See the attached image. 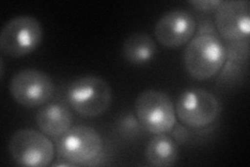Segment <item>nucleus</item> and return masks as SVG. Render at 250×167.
<instances>
[{
	"label": "nucleus",
	"mask_w": 250,
	"mask_h": 167,
	"mask_svg": "<svg viewBox=\"0 0 250 167\" xmlns=\"http://www.w3.org/2000/svg\"><path fill=\"white\" fill-rule=\"evenodd\" d=\"M226 61L224 43L218 36H194L187 44L184 63L187 72L197 81H208L222 70Z\"/></svg>",
	"instance_id": "nucleus-1"
},
{
	"label": "nucleus",
	"mask_w": 250,
	"mask_h": 167,
	"mask_svg": "<svg viewBox=\"0 0 250 167\" xmlns=\"http://www.w3.org/2000/svg\"><path fill=\"white\" fill-rule=\"evenodd\" d=\"M66 99L69 107L85 118H94L107 112L113 101L111 86L96 75H85L68 86Z\"/></svg>",
	"instance_id": "nucleus-2"
},
{
	"label": "nucleus",
	"mask_w": 250,
	"mask_h": 167,
	"mask_svg": "<svg viewBox=\"0 0 250 167\" xmlns=\"http://www.w3.org/2000/svg\"><path fill=\"white\" fill-rule=\"evenodd\" d=\"M135 110L141 128L150 134L171 132L176 124L175 106L164 91H143L136 99Z\"/></svg>",
	"instance_id": "nucleus-3"
},
{
	"label": "nucleus",
	"mask_w": 250,
	"mask_h": 167,
	"mask_svg": "<svg viewBox=\"0 0 250 167\" xmlns=\"http://www.w3.org/2000/svg\"><path fill=\"white\" fill-rule=\"evenodd\" d=\"M43 35V26L36 17L29 15L16 16L1 29L0 50L11 58L24 57L41 45Z\"/></svg>",
	"instance_id": "nucleus-4"
},
{
	"label": "nucleus",
	"mask_w": 250,
	"mask_h": 167,
	"mask_svg": "<svg viewBox=\"0 0 250 167\" xmlns=\"http://www.w3.org/2000/svg\"><path fill=\"white\" fill-rule=\"evenodd\" d=\"M221 111V102L216 95L200 88L184 90L175 103L176 117L185 125L196 130L214 123Z\"/></svg>",
	"instance_id": "nucleus-5"
},
{
	"label": "nucleus",
	"mask_w": 250,
	"mask_h": 167,
	"mask_svg": "<svg viewBox=\"0 0 250 167\" xmlns=\"http://www.w3.org/2000/svg\"><path fill=\"white\" fill-rule=\"evenodd\" d=\"M56 147L62 160L72 165H90L104 150L99 133L87 125H75L57 139Z\"/></svg>",
	"instance_id": "nucleus-6"
},
{
	"label": "nucleus",
	"mask_w": 250,
	"mask_h": 167,
	"mask_svg": "<svg viewBox=\"0 0 250 167\" xmlns=\"http://www.w3.org/2000/svg\"><path fill=\"white\" fill-rule=\"evenodd\" d=\"M52 141L41 131L21 129L13 134L9 152L15 163L20 166L46 167L54 158Z\"/></svg>",
	"instance_id": "nucleus-7"
},
{
	"label": "nucleus",
	"mask_w": 250,
	"mask_h": 167,
	"mask_svg": "<svg viewBox=\"0 0 250 167\" xmlns=\"http://www.w3.org/2000/svg\"><path fill=\"white\" fill-rule=\"evenodd\" d=\"M56 92L50 75L36 69H23L15 73L10 82L13 99L26 108L42 107L48 103Z\"/></svg>",
	"instance_id": "nucleus-8"
},
{
	"label": "nucleus",
	"mask_w": 250,
	"mask_h": 167,
	"mask_svg": "<svg viewBox=\"0 0 250 167\" xmlns=\"http://www.w3.org/2000/svg\"><path fill=\"white\" fill-rule=\"evenodd\" d=\"M197 23L194 16L186 10H173L155 23L154 35L161 45L176 48L189 43L195 36Z\"/></svg>",
	"instance_id": "nucleus-9"
},
{
	"label": "nucleus",
	"mask_w": 250,
	"mask_h": 167,
	"mask_svg": "<svg viewBox=\"0 0 250 167\" xmlns=\"http://www.w3.org/2000/svg\"><path fill=\"white\" fill-rule=\"evenodd\" d=\"M217 33L226 41L249 39L250 3L245 0L222 1L215 13Z\"/></svg>",
	"instance_id": "nucleus-10"
},
{
	"label": "nucleus",
	"mask_w": 250,
	"mask_h": 167,
	"mask_svg": "<svg viewBox=\"0 0 250 167\" xmlns=\"http://www.w3.org/2000/svg\"><path fill=\"white\" fill-rule=\"evenodd\" d=\"M36 123L47 136L58 139L72 128L73 114L65 103L48 102L39 109Z\"/></svg>",
	"instance_id": "nucleus-11"
},
{
	"label": "nucleus",
	"mask_w": 250,
	"mask_h": 167,
	"mask_svg": "<svg viewBox=\"0 0 250 167\" xmlns=\"http://www.w3.org/2000/svg\"><path fill=\"white\" fill-rule=\"evenodd\" d=\"M145 158L154 167L173 166L178 160L177 143L167 133L156 134L147 143Z\"/></svg>",
	"instance_id": "nucleus-12"
},
{
	"label": "nucleus",
	"mask_w": 250,
	"mask_h": 167,
	"mask_svg": "<svg viewBox=\"0 0 250 167\" xmlns=\"http://www.w3.org/2000/svg\"><path fill=\"white\" fill-rule=\"evenodd\" d=\"M121 51L124 60L130 64L143 65L154 58L156 44L147 33H135L125 39Z\"/></svg>",
	"instance_id": "nucleus-13"
},
{
	"label": "nucleus",
	"mask_w": 250,
	"mask_h": 167,
	"mask_svg": "<svg viewBox=\"0 0 250 167\" xmlns=\"http://www.w3.org/2000/svg\"><path fill=\"white\" fill-rule=\"evenodd\" d=\"M226 61L244 65L249 59V39L226 41L224 44Z\"/></svg>",
	"instance_id": "nucleus-14"
},
{
	"label": "nucleus",
	"mask_w": 250,
	"mask_h": 167,
	"mask_svg": "<svg viewBox=\"0 0 250 167\" xmlns=\"http://www.w3.org/2000/svg\"><path fill=\"white\" fill-rule=\"evenodd\" d=\"M119 132L125 137H135L139 133L141 125L138 121V118L132 115H126L123 117L118 125Z\"/></svg>",
	"instance_id": "nucleus-15"
},
{
	"label": "nucleus",
	"mask_w": 250,
	"mask_h": 167,
	"mask_svg": "<svg viewBox=\"0 0 250 167\" xmlns=\"http://www.w3.org/2000/svg\"><path fill=\"white\" fill-rule=\"evenodd\" d=\"M221 3V0H192V1H189V4L202 13H216Z\"/></svg>",
	"instance_id": "nucleus-16"
},
{
	"label": "nucleus",
	"mask_w": 250,
	"mask_h": 167,
	"mask_svg": "<svg viewBox=\"0 0 250 167\" xmlns=\"http://www.w3.org/2000/svg\"><path fill=\"white\" fill-rule=\"evenodd\" d=\"M199 35L218 36L215 23L209 19L200 21L199 24L196 26V31H195V36H199Z\"/></svg>",
	"instance_id": "nucleus-17"
}]
</instances>
